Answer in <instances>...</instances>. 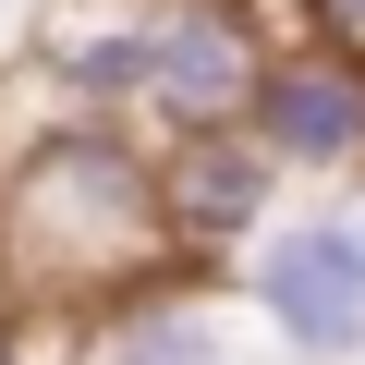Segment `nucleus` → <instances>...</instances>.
<instances>
[{
	"mask_svg": "<svg viewBox=\"0 0 365 365\" xmlns=\"http://www.w3.org/2000/svg\"><path fill=\"white\" fill-rule=\"evenodd\" d=\"M170 220H158V146L86 110H37L0 146V304L37 329H98L146 292H170Z\"/></svg>",
	"mask_w": 365,
	"mask_h": 365,
	"instance_id": "1",
	"label": "nucleus"
},
{
	"mask_svg": "<svg viewBox=\"0 0 365 365\" xmlns=\"http://www.w3.org/2000/svg\"><path fill=\"white\" fill-rule=\"evenodd\" d=\"M268 49H280V25L256 0H73L37 25V86H61V110H86V122L182 146V134L244 122Z\"/></svg>",
	"mask_w": 365,
	"mask_h": 365,
	"instance_id": "2",
	"label": "nucleus"
},
{
	"mask_svg": "<svg viewBox=\"0 0 365 365\" xmlns=\"http://www.w3.org/2000/svg\"><path fill=\"white\" fill-rule=\"evenodd\" d=\"M232 292L268 317V341L292 365H365V182L292 195L256 232V256L232 268Z\"/></svg>",
	"mask_w": 365,
	"mask_h": 365,
	"instance_id": "3",
	"label": "nucleus"
},
{
	"mask_svg": "<svg viewBox=\"0 0 365 365\" xmlns=\"http://www.w3.org/2000/svg\"><path fill=\"white\" fill-rule=\"evenodd\" d=\"M244 134L292 195H353L365 182V61L317 49V37H280L256 98H244Z\"/></svg>",
	"mask_w": 365,
	"mask_h": 365,
	"instance_id": "4",
	"label": "nucleus"
},
{
	"mask_svg": "<svg viewBox=\"0 0 365 365\" xmlns=\"http://www.w3.org/2000/svg\"><path fill=\"white\" fill-rule=\"evenodd\" d=\"M280 207H292V182L256 158L244 122L158 146V220H170V268H182V292H195V280H232Z\"/></svg>",
	"mask_w": 365,
	"mask_h": 365,
	"instance_id": "5",
	"label": "nucleus"
},
{
	"mask_svg": "<svg viewBox=\"0 0 365 365\" xmlns=\"http://www.w3.org/2000/svg\"><path fill=\"white\" fill-rule=\"evenodd\" d=\"M98 341V365H232V329L207 317V292H146V304H122V317H98L86 329Z\"/></svg>",
	"mask_w": 365,
	"mask_h": 365,
	"instance_id": "6",
	"label": "nucleus"
},
{
	"mask_svg": "<svg viewBox=\"0 0 365 365\" xmlns=\"http://www.w3.org/2000/svg\"><path fill=\"white\" fill-rule=\"evenodd\" d=\"M292 37H317V49H353V61H365V0H292Z\"/></svg>",
	"mask_w": 365,
	"mask_h": 365,
	"instance_id": "7",
	"label": "nucleus"
},
{
	"mask_svg": "<svg viewBox=\"0 0 365 365\" xmlns=\"http://www.w3.org/2000/svg\"><path fill=\"white\" fill-rule=\"evenodd\" d=\"M37 317H13V304H0V365H37V341H25Z\"/></svg>",
	"mask_w": 365,
	"mask_h": 365,
	"instance_id": "8",
	"label": "nucleus"
}]
</instances>
